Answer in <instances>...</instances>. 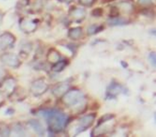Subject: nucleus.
Wrapping results in <instances>:
<instances>
[{
    "label": "nucleus",
    "instance_id": "nucleus-22",
    "mask_svg": "<svg viewBox=\"0 0 156 137\" xmlns=\"http://www.w3.org/2000/svg\"><path fill=\"white\" fill-rule=\"evenodd\" d=\"M141 4H149L151 2V0H139Z\"/></svg>",
    "mask_w": 156,
    "mask_h": 137
},
{
    "label": "nucleus",
    "instance_id": "nucleus-11",
    "mask_svg": "<svg viewBox=\"0 0 156 137\" xmlns=\"http://www.w3.org/2000/svg\"><path fill=\"white\" fill-rule=\"evenodd\" d=\"M68 89H69V85L67 83H62L57 84L55 87L53 89V93L55 96H61V95H63L64 93H66Z\"/></svg>",
    "mask_w": 156,
    "mask_h": 137
},
{
    "label": "nucleus",
    "instance_id": "nucleus-12",
    "mask_svg": "<svg viewBox=\"0 0 156 137\" xmlns=\"http://www.w3.org/2000/svg\"><path fill=\"white\" fill-rule=\"evenodd\" d=\"M3 89L6 93H12V91L15 89V82L13 79H6L4 83H3Z\"/></svg>",
    "mask_w": 156,
    "mask_h": 137
},
{
    "label": "nucleus",
    "instance_id": "nucleus-18",
    "mask_svg": "<svg viewBox=\"0 0 156 137\" xmlns=\"http://www.w3.org/2000/svg\"><path fill=\"white\" fill-rule=\"evenodd\" d=\"M109 24L111 25H123L126 24L127 22L123 19H120V18H113V19L109 21Z\"/></svg>",
    "mask_w": 156,
    "mask_h": 137
},
{
    "label": "nucleus",
    "instance_id": "nucleus-16",
    "mask_svg": "<svg viewBox=\"0 0 156 137\" xmlns=\"http://www.w3.org/2000/svg\"><path fill=\"white\" fill-rule=\"evenodd\" d=\"M101 29H103V26H98V25H92L88 28L87 30V33L90 34V35H93V34H96L98 31H102Z\"/></svg>",
    "mask_w": 156,
    "mask_h": 137
},
{
    "label": "nucleus",
    "instance_id": "nucleus-4",
    "mask_svg": "<svg viewBox=\"0 0 156 137\" xmlns=\"http://www.w3.org/2000/svg\"><path fill=\"white\" fill-rule=\"evenodd\" d=\"M1 60L5 65L12 68H17L21 65V61L18 57L12 53H5L1 56Z\"/></svg>",
    "mask_w": 156,
    "mask_h": 137
},
{
    "label": "nucleus",
    "instance_id": "nucleus-19",
    "mask_svg": "<svg viewBox=\"0 0 156 137\" xmlns=\"http://www.w3.org/2000/svg\"><path fill=\"white\" fill-rule=\"evenodd\" d=\"M80 3L85 6H90L95 3V0H79Z\"/></svg>",
    "mask_w": 156,
    "mask_h": 137
},
{
    "label": "nucleus",
    "instance_id": "nucleus-10",
    "mask_svg": "<svg viewBox=\"0 0 156 137\" xmlns=\"http://www.w3.org/2000/svg\"><path fill=\"white\" fill-rule=\"evenodd\" d=\"M29 124L33 128V130L36 132L37 135H43L45 134V128H44V126L41 125V123L38 122L37 120H36V119H30L29 121Z\"/></svg>",
    "mask_w": 156,
    "mask_h": 137
},
{
    "label": "nucleus",
    "instance_id": "nucleus-1",
    "mask_svg": "<svg viewBox=\"0 0 156 137\" xmlns=\"http://www.w3.org/2000/svg\"><path fill=\"white\" fill-rule=\"evenodd\" d=\"M41 114L47 120L50 130L53 132H61L68 122V117L56 109L43 110Z\"/></svg>",
    "mask_w": 156,
    "mask_h": 137
},
{
    "label": "nucleus",
    "instance_id": "nucleus-21",
    "mask_svg": "<svg viewBox=\"0 0 156 137\" xmlns=\"http://www.w3.org/2000/svg\"><path fill=\"white\" fill-rule=\"evenodd\" d=\"M92 14H93L94 16H101V14H102V10L99 9V8H97V9L94 10V11L92 12Z\"/></svg>",
    "mask_w": 156,
    "mask_h": 137
},
{
    "label": "nucleus",
    "instance_id": "nucleus-8",
    "mask_svg": "<svg viewBox=\"0 0 156 137\" xmlns=\"http://www.w3.org/2000/svg\"><path fill=\"white\" fill-rule=\"evenodd\" d=\"M123 91V87L118 83H112L107 88V95L110 97H114Z\"/></svg>",
    "mask_w": 156,
    "mask_h": 137
},
{
    "label": "nucleus",
    "instance_id": "nucleus-15",
    "mask_svg": "<svg viewBox=\"0 0 156 137\" xmlns=\"http://www.w3.org/2000/svg\"><path fill=\"white\" fill-rule=\"evenodd\" d=\"M65 65H66V62L61 60V61H58V62L55 63L52 69H53V71H55V72H60V71H62V70L65 67Z\"/></svg>",
    "mask_w": 156,
    "mask_h": 137
},
{
    "label": "nucleus",
    "instance_id": "nucleus-6",
    "mask_svg": "<svg viewBox=\"0 0 156 137\" xmlns=\"http://www.w3.org/2000/svg\"><path fill=\"white\" fill-rule=\"evenodd\" d=\"M94 120H95V115H92V114L81 117L79 120V127H78V132L76 133V135L80 134L81 131H84L86 129L89 128L93 124Z\"/></svg>",
    "mask_w": 156,
    "mask_h": 137
},
{
    "label": "nucleus",
    "instance_id": "nucleus-17",
    "mask_svg": "<svg viewBox=\"0 0 156 137\" xmlns=\"http://www.w3.org/2000/svg\"><path fill=\"white\" fill-rule=\"evenodd\" d=\"M0 135H2V136H9L10 135V129L6 125H0Z\"/></svg>",
    "mask_w": 156,
    "mask_h": 137
},
{
    "label": "nucleus",
    "instance_id": "nucleus-2",
    "mask_svg": "<svg viewBox=\"0 0 156 137\" xmlns=\"http://www.w3.org/2000/svg\"><path fill=\"white\" fill-rule=\"evenodd\" d=\"M84 99L85 96L82 91L79 90H72L64 94L62 98V101L66 106L72 108V107H75L82 103Z\"/></svg>",
    "mask_w": 156,
    "mask_h": 137
},
{
    "label": "nucleus",
    "instance_id": "nucleus-7",
    "mask_svg": "<svg viewBox=\"0 0 156 137\" xmlns=\"http://www.w3.org/2000/svg\"><path fill=\"white\" fill-rule=\"evenodd\" d=\"M20 27L21 29L26 33H30L33 32L36 30L37 24L35 21L29 19V18H23L20 23Z\"/></svg>",
    "mask_w": 156,
    "mask_h": 137
},
{
    "label": "nucleus",
    "instance_id": "nucleus-14",
    "mask_svg": "<svg viewBox=\"0 0 156 137\" xmlns=\"http://www.w3.org/2000/svg\"><path fill=\"white\" fill-rule=\"evenodd\" d=\"M48 57V60H49L50 62L55 63V64L56 62L60 61L61 57H60V55H59V53H58L57 51L52 50V51H50V52H49Z\"/></svg>",
    "mask_w": 156,
    "mask_h": 137
},
{
    "label": "nucleus",
    "instance_id": "nucleus-13",
    "mask_svg": "<svg viewBox=\"0 0 156 137\" xmlns=\"http://www.w3.org/2000/svg\"><path fill=\"white\" fill-rule=\"evenodd\" d=\"M82 36V29L81 28H73L69 31V37L72 39H79Z\"/></svg>",
    "mask_w": 156,
    "mask_h": 137
},
{
    "label": "nucleus",
    "instance_id": "nucleus-5",
    "mask_svg": "<svg viewBox=\"0 0 156 137\" xmlns=\"http://www.w3.org/2000/svg\"><path fill=\"white\" fill-rule=\"evenodd\" d=\"M15 38L10 32H5L0 36V48L2 50H7L13 46Z\"/></svg>",
    "mask_w": 156,
    "mask_h": 137
},
{
    "label": "nucleus",
    "instance_id": "nucleus-20",
    "mask_svg": "<svg viewBox=\"0 0 156 137\" xmlns=\"http://www.w3.org/2000/svg\"><path fill=\"white\" fill-rule=\"evenodd\" d=\"M149 59H150V61L152 62L153 66H155V53H154V52L150 53V55H149Z\"/></svg>",
    "mask_w": 156,
    "mask_h": 137
},
{
    "label": "nucleus",
    "instance_id": "nucleus-3",
    "mask_svg": "<svg viewBox=\"0 0 156 137\" xmlns=\"http://www.w3.org/2000/svg\"><path fill=\"white\" fill-rule=\"evenodd\" d=\"M48 90V85L46 82L43 80H37L31 83L30 85V91L33 95L39 96L44 94Z\"/></svg>",
    "mask_w": 156,
    "mask_h": 137
},
{
    "label": "nucleus",
    "instance_id": "nucleus-9",
    "mask_svg": "<svg viewBox=\"0 0 156 137\" xmlns=\"http://www.w3.org/2000/svg\"><path fill=\"white\" fill-rule=\"evenodd\" d=\"M86 13L84 9H80V8H75L71 12V17L72 19L76 22V23H80L85 18Z\"/></svg>",
    "mask_w": 156,
    "mask_h": 137
}]
</instances>
